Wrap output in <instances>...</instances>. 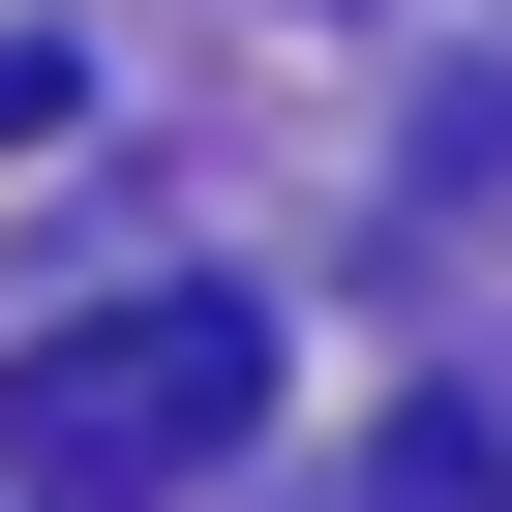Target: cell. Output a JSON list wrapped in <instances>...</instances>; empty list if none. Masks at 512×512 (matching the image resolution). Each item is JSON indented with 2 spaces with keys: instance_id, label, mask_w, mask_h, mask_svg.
Wrapping results in <instances>:
<instances>
[{
  "instance_id": "cell-1",
  "label": "cell",
  "mask_w": 512,
  "mask_h": 512,
  "mask_svg": "<svg viewBox=\"0 0 512 512\" xmlns=\"http://www.w3.org/2000/svg\"><path fill=\"white\" fill-rule=\"evenodd\" d=\"M241 422H272V332H241V302H91V332L0 362V482H31V512H151Z\"/></svg>"
},
{
  "instance_id": "cell-2",
  "label": "cell",
  "mask_w": 512,
  "mask_h": 512,
  "mask_svg": "<svg viewBox=\"0 0 512 512\" xmlns=\"http://www.w3.org/2000/svg\"><path fill=\"white\" fill-rule=\"evenodd\" d=\"M392 512H512V392H422L392 422Z\"/></svg>"
}]
</instances>
